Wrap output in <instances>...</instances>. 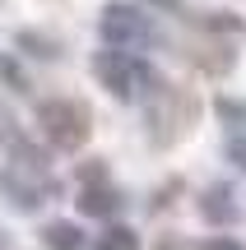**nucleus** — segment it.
I'll list each match as a JSON object with an SVG mask.
<instances>
[{
	"label": "nucleus",
	"instance_id": "f257e3e1",
	"mask_svg": "<svg viewBox=\"0 0 246 250\" xmlns=\"http://www.w3.org/2000/svg\"><path fill=\"white\" fill-rule=\"evenodd\" d=\"M0 190H5V199L19 213H37L42 204H51V199L61 195V181H56L51 162H46V153L37 148V144L14 139L9 144V162H5V171H0Z\"/></svg>",
	"mask_w": 246,
	"mask_h": 250
},
{
	"label": "nucleus",
	"instance_id": "f03ea898",
	"mask_svg": "<svg viewBox=\"0 0 246 250\" xmlns=\"http://www.w3.org/2000/svg\"><path fill=\"white\" fill-rule=\"evenodd\" d=\"M93 79H98L116 102H144L149 93L163 83V79H158V70L139 51H121V46L93 51Z\"/></svg>",
	"mask_w": 246,
	"mask_h": 250
},
{
	"label": "nucleus",
	"instance_id": "7ed1b4c3",
	"mask_svg": "<svg viewBox=\"0 0 246 250\" xmlns=\"http://www.w3.org/2000/svg\"><path fill=\"white\" fill-rule=\"evenodd\" d=\"M200 116V107H195V98H186V93L167 88V83H158L154 93L144 98V121H149V139L158 144V148H167V144L186 139V130L195 125Z\"/></svg>",
	"mask_w": 246,
	"mask_h": 250
},
{
	"label": "nucleus",
	"instance_id": "20e7f679",
	"mask_svg": "<svg viewBox=\"0 0 246 250\" xmlns=\"http://www.w3.org/2000/svg\"><path fill=\"white\" fill-rule=\"evenodd\" d=\"M37 125H42V139L51 148H61V153H79L89 144V134H93L89 107L74 102V98H46L37 107Z\"/></svg>",
	"mask_w": 246,
	"mask_h": 250
},
{
	"label": "nucleus",
	"instance_id": "39448f33",
	"mask_svg": "<svg viewBox=\"0 0 246 250\" xmlns=\"http://www.w3.org/2000/svg\"><path fill=\"white\" fill-rule=\"evenodd\" d=\"M98 33L107 46H121V51H149L158 42V28L144 9H135L130 0H112L98 14Z\"/></svg>",
	"mask_w": 246,
	"mask_h": 250
},
{
	"label": "nucleus",
	"instance_id": "423d86ee",
	"mask_svg": "<svg viewBox=\"0 0 246 250\" xmlns=\"http://www.w3.org/2000/svg\"><path fill=\"white\" fill-rule=\"evenodd\" d=\"M79 181H84V190H79V199H74V204H79V213H89V218H116L121 208H126V195H121L116 186H112V176H107V167H84L79 171Z\"/></svg>",
	"mask_w": 246,
	"mask_h": 250
},
{
	"label": "nucleus",
	"instance_id": "0eeeda50",
	"mask_svg": "<svg viewBox=\"0 0 246 250\" xmlns=\"http://www.w3.org/2000/svg\"><path fill=\"white\" fill-rule=\"evenodd\" d=\"M200 213L209 218V223H219V227H232L242 218V204H237V195H232V186H209L200 195Z\"/></svg>",
	"mask_w": 246,
	"mask_h": 250
},
{
	"label": "nucleus",
	"instance_id": "6e6552de",
	"mask_svg": "<svg viewBox=\"0 0 246 250\" xmlns=\"http://www.w3.org/2000/svg\"><path fill=\"white\" fill-rule=\"evenodd\" d=\"M42 246L46 250H84V232L74 223H46L42 227Z\"/></svg>",
	"mask_w": 246,
	"mask_h": 250
},
{
	"label": "nucleus",
	"instance_id": "1a4fd4ad",
	"mask_svg": "<svg viewBox=\"0 0 246 250\" xmlns=\"http://www.w3.org/2000/svg\"><path fill=\"white\" fill-rule=\"evenodd\" d=\"M93 250H139V236H135V227H121V223H112L107 232L98 236V246Z\"/></svg>",
	"mask_w": 246,
	"mask_h": 250
},
{
	"label": "nucleus",
	"instance_id": "9d476101",
	"mask_svg": "<svg viewBox=\"0 0 246 250\" xmlns=\"http://www.w3.org/2000/svg\"><path fill=\"white\" fill-rule=\"evenodd\" d=\"M14 42H19V46H37L33 56H42V61H51V56L61 51V46H56V42H46V37H37V33H19Z\"/></svg>",
	"mask_w": 246,
	"mask_h": 250
},
{
	"label": "nucleus",
	"instance_id": "9b49d317",
	"mask_svg": "<svg viewBox=\"0 0 246 250\" xmlns=\"http://www.w3.org/2000/svg\"><path fill=\"white\" fill-rule=\"evenodd\" d=\"M19 139V130H14V111L0 102V144H14Z\"/></svg>",
	"mask_w": 246,
	"mask_h": 250
},
{
	"label": "nucleus",
	"instance_id": "f8f14e48",
	"mask_svg": "<svg viewBox=\"0 0 246 250\" xmlns=\"http://www.w3.org/2000/svg\"><path fill=\"white\" fill-rule=\"evenodd\" d=\"M219 116H223V121H232V125H242V121H246V107H242V102L219 98Z\"/></svg>",
	"mask_w": 246,
	"mask_h": 250
},
{
	"label": "nucleus",
	"instance_id": "ddd939ff",
	"mask_svg": "<svg viewBox=\"0 0 246 250\" xmlns=\"http://www.w3.org/2000/svg\"><path fill=\"white\" fill-rule=\"evenodd\" d=\"M228 158H232V167L246 171V139H242V134H237V139H228Z\"/></svg>",
	"mask_w": 246,
	"mask_h": 250
},
{
	"label": "nucleus",
	"instance_id": "4468645a",
	"mask_svg": "<svg viewBox=\"0 0 246 250\" xmlns=\"http://www.w3.org/2000/svg\"><path fill=\"white\" fill-rule=\"evenodd\" d=\"M204 250H246V246H242V241H232V236H214Z\"/></svg>",
	"mask_w": 246,
	"mask_h": 250
},
{
	"label": "nucleus",
	"instance_id": "2eb2a0df",
	"mask_svg": "<svg viewBox=\"0 0 246 250\" xmlns=\"http://www.w3.org/2000/svg\"><path fill=\"white\" fill-rule=\"evenodd\" d=\"M154 5H158V9H177L181 0H154Z\"/></svg>",
	"mask_w": 246,
	"mask_h": 250
},
{
	"label": "nucleus",
	"instance_id": "dca6fc26",
	"mask_svg": "<svg viewBox=\"0 0 246 250\" xmlns=\"http://www.w3.org/2000/svg\"><path fill=\"white\" fill-rule=\"evenodd\" d=\"M0 250H9V236H5V232H0Z\"/></svg>",
	"mask_w": 246,
	"mask_h": 250
}]
</instances>
